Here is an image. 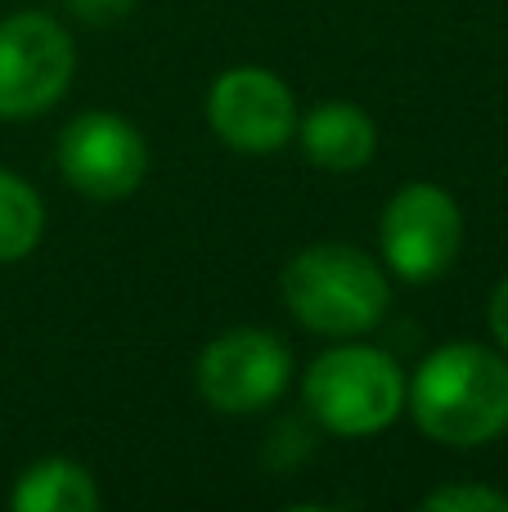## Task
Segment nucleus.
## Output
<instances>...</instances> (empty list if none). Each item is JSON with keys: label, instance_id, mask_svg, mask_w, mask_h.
<instances>
[{"label": "nucleus", "instance_id": "1", "mask_svg": "<svg viewBox=\"0 0 508 512\" xmlns=\"http://www.w3.org/2000/svg\"><path fill=\"white\" fill-rule=\"evenodd\" d=\"M405 409L428 441L482 450L508 432V355L482 342H446L405 382Z\"/></svg>", "mask_w": 508, "mask_h": 512}, {"label": "nucleus", "instance_id": "8", "mask_svg": "<svg viewBox=\"0 0 508 512\" xmlns=\"http://www.w3.org/2000/svg\"><path fill=\"white\" fill-rule=\"evenodd\" d=\"M203 113L225 149L243 153V158H270L284 144H293L302 108H297L293 86L279 72L239 63L207 86Z\"/></svg>", "mask_w": 508, "mask_h": 512}, {"label": "nucleus", "instance_id": "10", "mask_svg": "<svg viewBox=\"0 0 508 512\" xmlns=\"http://www.w3.org/2000/svg\"><path fill=\"white\" fill-rule=\"evenodd\" d=\"M9 508L14 512H95L99 508V486L90 468L77 459H36L18 472L14 490H9Z\"/></svg>", "mask_w": 508, "mask_h": 512}, {"label": "nucleus", "instance_id": "11", "mask_svg": "<svg viewBox=\"0 0 508 512\" xmlns=\"http://www.w3.org/2000/svg\"><path fill=\"white\" fill-rule=\"evenodd\" d=\"M45 239V203L18 171L0 167V265L32 256Z\"/></svg>", "mask_w": 508, "mask_h": 512}, {"label": "nucleus", "instance_id": "12", "mask_svg": "<svg viewBox=\"0 0 508 512\" xmlns=\"http://www.w3.org/2000/svg\"><path fill=\"white\" fill-rule=\"evenodd\" d=\"M423 508L428 512H508V495L504 490H491V486H441V490H428L423 495Z\"/></svg>", "mask_w": 508, "mask_h": 512}, {"label": "nucleus", "instance_id": "4", "mask_svg": "<svg viewBox=\"0 0 508 512\" xmlns=\"http://www.w3.org/2000/svg\"><path fill=\"white\" fill-rule=\"evenodd\" d=\"M77 45L54 14L18 9L0 18V122H32L68 95Z\"/></svg>", "mask_w": 508, "mask_h": 512}, {"label": "nucleus", "instance_id": "9", "mask_svg": "<svg viewBox=\"0 0 508 512\" xmlns=\"http://www.w3.org/2000/svg\"><path fill=\"white\" fill-rule=\"evenodd\" d=\"M297 144H302L306 162L333 176H347L374 162L378 153V126L351 99H329V104H315L311 113L297 117Z\"/></svg>", "mask_w": 508, "mask_h": 512}, {"label": "nucleus", "instance_id": "3", "mask_svg": "<svg viewBox=\"0 0 508 512\" xmlns=\"http://www.w3.org/2000/svg\"><path fill=\"white\" fill-rule=\"evenodd\" d=\"M405 382L410 378L392 351L365 337H342L302 373V405L329 436L365 441L405 414Z\"/></svg>", "mask_w": 508, "mask_h": 512}, {"label": "nucleus", "instance_id": "7", "mask_svg": "<svg viewBox=\"0 0 508 512\" xmlns=\"http://www.w3.org/2000/svg\"><path fill=\"white\" fill-rule=\"evenodd\" d=\"M59 176L90 203H122L149 176V140L140 126L108 108H86L59 131Z\"/></svg>", "mask_w": 508, "mask_h": 512}, {"label": "nucleus", "instance_id": "5", "mask_svg": "<svg viewBox=\"0 0 508 512\" xmlns=\"http://www.w3.org/2000/svg\"><path fill=\"white\" fill-rule=\"evenodd\" d=\"M194 382L203 405L216 414H261L293 387V351L270 328H225L198 351Z\"/></svg>", "mask_w": 508, "mask_h": 512}, {"label": "nucleus", "instance_id": "13", "mask_svg": "<svg viewBox=\"0 0 508 512\" xmlns=\"http://www.w3.org/2000/svg\"><path fill=\"white\" fill-rule=\"evenodd\" d=\"M135 5H140V0H63V9H68L77 23H90V27L122 23V18H131Z\"/></svg>", "mask_w": 508, "mask_h": 512}, {"label": "nucleus", "instance_id": "2", "mask_svg": "<svg viewBox=\"0 0 508 512\" xmlns=\"http://www.w3.org/2000/svg\"><path fill=\"white\" fill-rule=\"evenodd\" d=\"M279 297L306 333L324 342L365 337L392 306V274L356 243H311L279 274Z\"/></svg>", "mask_w": 508, "mask_h": 512}, {"label": "nucleus", "instance_id": "6", "mask_svg": "<svg viewBox=\"0 0 508 512\" xmlns=\"http://www.w3.org/2000/svg\"><path fill=\"white\" fill-rule=\"evenodd\" d=\"M459 248H464V212L450 189L410 180L387 198L378 216V252L387 274L405 283H432L459 261Z\"/></svg>", "mask_w": 508, "mask_h": 512}, {"label": "nucleus", "instance_id": "14", "mask_svg": "<svg viewBox=\"0 0 508 512\" xmlns=\"http://www.w3.org/2000/svg\"><path fill=\"white\" fill-rule=\"evenodd\" d=\"M486 324H491V333H495V346L508 355V274L500 283H495V292H491V306H486Z\"/></svg>", "mask_w": 508, "mask_h": 512}]
</instances>
